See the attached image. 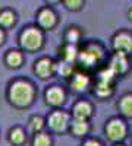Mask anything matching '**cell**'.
<instances>
[{
	"instance_id": "cell-13",
	"label": "cell",
	"mask_w": 132,
	"mask_h": 146,
	"mask_svg": "<svg viewBox=\"0 0 132 146\" xmlns=\"http://www.w3.org/2000/svg\"><path fill=\"white\" fill-rule=\"evenodd\" d=\"M119 108L122 114H125L126 117H132V95H125L119 102Z\"/></svg>"
},
{
	"instance_id": "cell-25",
	"label": "cell",
	"mask_w": 132,
	"mask_h": 146,
	"mask_svg": "<svg viewBox=\"0 0 132 146\" xmlns=\"http://www.w3.org/2000/svg\"><path fill=\"white\" fill-rule=\"evenodd\" d=\"M84 146H101V145L97 140H87L85 143H84Z\"/></svg>"
},
{
	"instance_id": "cell-18",
	"label": "cell",
	"mask_w": 132,
	"mask_h": 146,
	"mask_svg": "<svg viewBox=\"0 0 132 146\" xmlns=\"http://www.w3.org/2000/svg\"><path fill=\"white\" fill-rule=\"evenodd\" d=\"M13 22H15V16H13L12 12L5 10V12L0 13V25L2 27H10Z\"/></svg>"
},
{
	"instance_id": "cell-7",
	"label": "cell",
	"mask_w": 132,
	"mask_h": 146,
	"mask_svg": "<svg viewBox=\"0 0 132 146\" xmlns=\"http://www.w3.org/2000/svg\"><path fill=\"white\" fill-rule=\"evenodd\" d=\"M110 69L115 73H125L128 69V58L123 51H117L110 60Z\"/></svg>"
},
{
	"instance_id": "cell-8",
	"label": "cell",
	"mask_w": 132,
	"mask_h": 146,
	"mask_svg": "<svg viewBox=\"0 0 132 146\" xmlns=\"http://www.w3.org/2000/svg\"><path fill=\"white\" fill-rule=\"evenodd\" d=\"M46 101L49 102L50 105H60L65 102V92L62 88H59V86H52L49 91L46 92Z\"/></svg>"
},
{
	"instance_id": "cell-17",
	"label": "cell",
	"mask_w": 132,
	"mask_h": 146,
	"mask_svg": "<svg viewBox=\"0 0 132 146\" xmlns=\"http://www.w3.org/2000/svg\"><path fill=\"white\" fill-rule=\"evenodd\" d=\"M97 94H98L100 96L110 95V94H112V82L100 79V82H98V85H97Z\"/></svg>"
},
{
	"instance_id": "cell-12",
	"label": "cell",
	"mask_w": 132,
	"mask_h": 146,
	"mask_svg": "<svg viewBox=\"0 0 132 146\" xmlns=\"http://www.w3.org/2000/svg\"><path fill=\"white\" fill-rule=\"evenodd\" d=\"M88 83H90V80L85 75H75L70 80V88L75 92H82V91L87 89Z\"/></svg>"
},
{
	"instance_id": "cell-23",
	"label": "cell",
	"mask_w": 132,
	"mask_h": 146,
	"mask_svg": "<svg viewBox=\"0 0 132 146\" xmlns=\"http://www.w3.org/2000/svg\"><path fill=\"white\" fill-rule=\"evenodd\" d=\"M65 3L69 9L72 10H78L81 7V3H82V0H65Z\"/></svg>"
},
{
	"instance_id": "cell-6",
	"label": "cell",
	"mask_w": 132,
	"mask_h": 146,
	"mask_svg": "<svg viewBox=\"0 0 132 146\" xmlns=\"http://www.w3.org/2000/svg\"><path fill=\"white\" fill-rule=\"evenodd\" d=\"M68 126V115L62 111H56L49 117V127L54 131H63Z\"/></svg>"
},
{
	"instance_id": "cell-2",
	"label": "cell",
	"mask_w": 132,
	"mask_h": 146,
	"mask_svg": "<svg viewBox=\"0 0 132 146\" xmlns=\"http://www.w3.org/2000/svg\"><path fill=\"white\" fill-rule=\"evenodd\" d=\"M41 44H43V35L38 29L28 28L21 34V45L25 50H29V51L38 50Z\"/></svg>"
},
{
	"instance_id": "cell-9",
	"label": "cell",
	"mask_w": 132,
	"mask_h": 146,
	"mask_svg": "<svg viewBox=\"0 0 132 146\" xmlns=\"http://www.w3.org/2000/svg\"><path fill=\"white\" fill-rule=\"evenodd\" d=\"M53 62L49 58H41L40 62H37V64H35V72H37V75L41 78V79H47L52 76L53 73Z\"/></svg>"
},
{
	"instance_id": "cell-3",
	"label": "cell",
	"mask_w": 132,
	"mask_h": 146,
	"mask_svg": "<svg viewBox=\"0 0 132 146\" xmlns=\"http://www.w3.org/2000/svg\"><path fill=\"white\" fill-rule=\"evenodd\" d=\"M106 133H107V136H109L110 140H122L126 135V127H125L122 120L113 118L107 123Z\"/></svg>"
},
{
	"instance_id": "cell-5",
	"label": "cell",
	"mask_w": 132,
	"mask_h": 146,
	"mask_svg": "<svg viewBox=\"0 0 132 146\" xmlns=\"http://www.w3.org/2000/svg\"><path fill=\"white\" fill-rule=\"evenodd\" d=\"M113 47L116 51H123V53L132 51V36L126 32L117 34L113 40Z\"/></svg>"
},
{
	"instance_id": "cell-26",
	"label": "cell",
	"mask_w": 132,
	"mask_h": 146,
	"mask_svg": "<svg viewBox=\"0 0 132 146\" xmlns=\"http://www.w3.org/2000/svg\"><path fill=\"white\" fill-rule=\"evenodd\" d=\"M3 38H5V35H3L2 31H0V42H3Z\"/></svg>"
},
{
	"instance_id": "cell-4",
	"label": "cell",
	"mask_w": 132,
	"mask_h": 146,
	"mask_svg": "<svg viewBox=\"0 0 132 146\" xmlns=\"http://www.w3.org/2000/svg\"><path fill=\"white\" fill-rule=\"evenodd\" d=\"M100 57H101V50L100 48L97 45H88L85 50L79 54V62L84 66L91 67V66H94L95 63L98 62Z\"/></svg>"
},
{
	"instance_id": "cell-10",
	"label": "cell",
	"mask_w": 132,
	"mask_h": 146,
	"mask_svg": "<svg viewBox=\"0 0 132 146\" xmlns=\"http://www.w3.org/2000/svg\"><path fill=\"white\" fill-rule=\"evenodd\" d=\"M74 115L76 120H87L91 115V105L85 101H79L74 107Z\"/></svg>"
},
{
	"instance_id": "cell-16",
	"label": "cell",
	"mask_w": 132,
	"mask_h": 146,
	"mask_svg": "<svg viewBox=\"0 0 132 146\" xmlns=\"http://www.w3.org/2000/svg\"><path fill=\"white\" fill-rule=\"evenodd\" d=\"M9 140H10L12 143H15V145L23 143V140H25V135H23L22 129L16 127V129H13V130H10V133H9Z\"/></svg>"
},
{
	"instance_id": "cell-20",
	"label": "cell",
	"mask_w": 132,
	"mask_h": 146,
	"mask_svg": "<svg viewBox=\"0 0 132 146\" xmlns=\"http://www.w3.org/2000/svg\"><path fill=\"white\" fill-rule=\"evenodd\" d=\"M43 126H44V121H43V118L38 117V115H35V117H32V118L29 120V129H31L32 131H40V130L43 129Z\"/></svg>"
},
{
	"instance_id": "cell-27",
	"label": "cell",
	"mask_w": 132,
	"mask_h": 146,
	"mask_svg": "<svg viewBox=\"0 0 132 146\" xmlns=\"http://www.w3.org/2000/svg\"><path fill=\"white\" fill-rule=\"evenodd\" d=\"M129 18H131V19H132V9H131V10H129Z\"/></svg>"
},
{
	"instance_id": "cell-11",
	"label": "cell",
	"mask_w": 132,
	"mask_h": 146,
	"mask_svg": "<svg viewBox=\"0 0 132 146\" xmlns=\"http://www.w3.org/2000/svg\"><path fill=\"white\" fill-rule=\"evenodd\" d=\"M38 22H40V25L44 27V28H52L54 23H56V16L52 10L49 9H44L40 12V15H38Z\"/></svg>"
},
{
	"instance_id": "cell-15",
	"label": "cell",
	"mask_w": 132,
	"mask_h": 146,
	"mask_svg": "<svg viewBox=\"0 0 132 146\" xmlns=\"http://www.w3.org/2000/svg\"><path fill=\"white\" fill-rule=\"evenodd\" d=\"M6 63L10 67H19L22 63V56L18 51H9V54L6 56Z\"/></svg>"
},
{
	"instance_id": "cell-29",
	"label": "cell",
	"mask_w": 132,
	"mask_h": 146,
	"mask_svg": "<svg viewBox=\"0 0 132 146\" xmlns=\"http://www.w3.org/2000/svg\"><path fill=\"white\" fill-rule=\"evenodd\" d=\"M117 146H122V145H117Z\"/></svg>"
},
{
	"instance_id": "cell-14",
	"label": "cell",
	"mask_w": 132,
	"mask_h": 146,
	"mask_svg": "<svg viewBox=\"0 0 132 146\" xmlns=\"http://www.w3.org/2000/svg\"><path fill=\"white\" fill-rule=\"evenodd\" d=\"M72 131H74V135H76V136L87 135V131H88L87 121L85 120H75L74 124H72Z\"/></svg>"
},
{
	"instance_id": "cell-24",
	"label": "cell",
	"mask_w": 132,
	"mask_h": 146,
	"mask_svg": "<svg viewBox=\"0 0 132 146\" xmlns=\"http://www.w3.org/2000/svg\"><path fill=\"white\" fill-rule=\"evenodd\" d=\"M70 72H72L70 64H66V63H62L60 64V73H62V76H69Z\"/></svg>"
},
{
	"instance_id": "cell-28",
	"label": "cell",
	"mask_w": 132,
	"mask_h": 146,
	"mask_svg": "<svg viewBox=\"0 0 132 146\" xmlns=\"http://www.w3.org/2000/svg\"><path fill=\"white\" fill-rule=\"evenodd\" d=\"M49 2H56V0H49Z\"/></svg>"
},
{
	"instance_id": "cell-1",
	"label": "cell",
	"mask_w": 132,
	"mask_h": 146,
	"mask_svg": "<svg viewBox=\"0 0 132 146\" xmlns=\"http://www.w3.org/2000/svg\"><path fill=\"white\" fill-rule=\"evenodd\" d=\"M34 96L32 86L25 80H16L10 85L9 98L16 107H27L31 104Z\"/></svg>"
},
{
	"instance_id": "cell-22",
	"label": "cell",
	"mask_w": 132,
	"mask_h": 146,
	"mask_svg": "<svg viewBox=\"0 0 132 146\" xmlns=\"http://www.w3.org/2000/svg\"><path fill=\"white\" fill-rule=\"evenodd\" d=\"M65 58H66V62H74L76 58V48L72 44L65 47Z\"/></svg>"
},
{
	"instance_id": "cell-19",
	"label": "cell",
	"mask_w": 132,
	"mask_h": 146,
	"mask_svg": "<svg viewBox=\"0 0 132 146\" xmlns=\"http://www.w3.org/2000/svg\"><path fill=\"white\" fill-rule=\"evenodd\" d=\"M50 137L44 135V133H38L37 136L34 137V142H32V146H50Z\"/></svg>"
},
{
	"instance_id": "cell-21",
	"label": "cell",
	"mask_w": 132,
	"mask_h": 146,
	"mask_svg": "<svg viewBox=\"0 0 132 146\" xmlns=\"http://www.w3.org/2000/svg\"><path fill=\"white\" fill-rule=\"evenodd\" d=\"M79 40V31L76 28H69L68 34H66V41L69 44H75Z\"/></svg>"
}]
</instances>
